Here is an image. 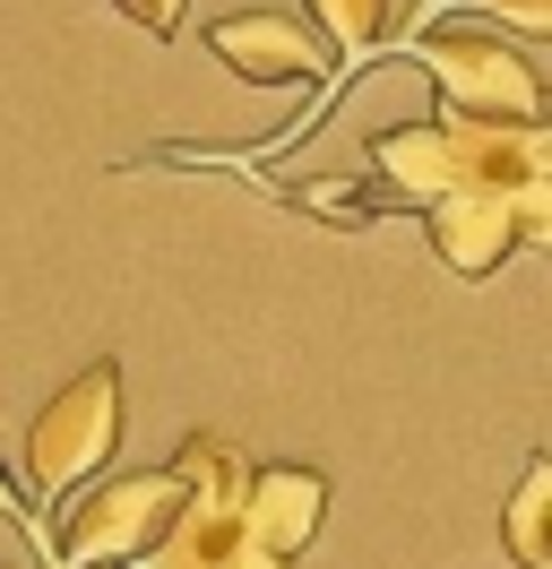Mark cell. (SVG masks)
<instances>
[{"label":"cell","instance_id":"cell-1","mask_svg":"<svg viewBox=\"0 0 552 569\" xmlns=\"http://www.w3.org/2000/svg\"><path fill=\"white\" fill-rule=\"evenodd\" d=\"M363 173L397 199V216H423L457 190H518L552 173L544 130H483V121H388L363 139Z\"/></svg>","mask_w":552,"mask_h":569},{"label":"cell","instance_id":"cell-2","mask_svg":"<svg viewBox=\"0 0 552 569\" xmlns=\"http://www.w3.org/2000/svg\"><path fill=\"white\" fill-rule=\"evenodd\" d=\"M406 61L441 87L448 121H483V130H544V70L518 43L483 36L475 18L457 27H423L406 43Z\"/></svg>","mask_w":552,"mask_h":569},{"label":"cell","instance_id":"cell-3","mask_svg":"<svg viewBox=\"0 0 552 569\" xmlns=\"http://www.w3.org/2000/svg\"><path fill=\"white\" fill-rule=\"evenodd\" d=\"M181 518V483L165 466H138V475H103L96 492H69L61 518H43V552L52 569H96V561H147L165 527Z\"/></svg>","mask_w":552,"mask_h":569},{"label":"cell","instance_id":"cell-4","mask_svg":"<svg viewBox=\"0 0 552 569\" xmlns=\"http://www.w3.org/2000/svg\"><path fill=\"white\" fill-rule=\"evenodd\" d=\"M112 449H121V362L103 355L27 423V492L34 500L87 492V475H96Z\"/></svg>","mask_w":552,"mask_h":569},{"label":"cell","instance_id":"cell-5","mask_svg":"<svg viewBox=\"0 0 552 569\" xmlns=\"http://www.w3.org/2000/svg\"><path fill=\"white\" fill-rule=\"evenodd\" d=\"M207 52L241 78V87H319L337 70V52L310 36L303 18H276V9H234L207 27Z\"/></svg>","mask_w":552,"mask_h":569},{"label":"cell","instance_id":"cell-6","mask_svg":"<svg viewBox=\"0 0 552 569\" xmlns=\"http://www.w3.org/2000/svg\"><path fill=\"white\" fill-rule=\"evenodd\" d=\"M423 242L448 277H501L518 250H526V224H518V190H457L441 208H423Z\"/></svg>","mask_w":552,"mask_h":569},{"label":"cell","instance_id":"cell-7","mask_svg":"<svg viewBox=\"0 0 552 569\" xmlns=\"http://www.w3.org/2000/svg\"><path fill=\"white\" fill-rule=\"evenodd\" d=\"M319 527H328V475L319 466H250V483H241V543L250 552L303 561Z\"/></svg>","mask_w":552,"mask_h":569},{"label":"cell","instance_id":"cell-8","mask_svg":"<svg viewBox=\"0 0 552 569\" xmlns=\"http://www.w3.org/2000/svg\"><path fill=\"white\" fill-rule=\"evenodd\" d=\"M172 483H181V500L190 509H241V483H250V466H241V449L225 440V431H181V449H172L165 466Z\"/></svg>","mask_w":552,"mask_h":569},{"label":"cell","instance_id":"cell-9","mask_svg":"<svg viewBox=\"0 0 552 569\" xmlns=\"http://www.w3.org/2000/svg\"><path fill=\"white\" fill-rule=\"evenodd\" d=\"M250 543H241V509H190L165 527V543L147 552V569H234Z\"/></svg>","mask_w":552,"mask_h":569},{"label":"cell","instance_id":"cell-10","mask_svg":"<svg viewBox=\"0 0 552 569\" xmlns=\"http://www.w3.org/2000/svg\"><path fill=\"white\" fill-rule=\"evenodd\" d=\"M276 199L328 216V224H388V216H397V199H388L372 173H285V181H276Z\"/></svg>","mask_w":552,"mask_h":569},{"label":"cell","instance_id":"cell-11","mask_svg":"<svg viewBox=\"0 0 552 569\" xmlns=\"http://www.w3.org/2000/svg\"><path fill=\"white\" fill-rule=\"evenodd\" d=\"M501 543H510L518 569H552V458H544V449H535L526 475H518L510 518H501Z\"/></svg>","mask_w":552,"mask_h":569},{"label":"cell","instance_id":"cell-12","mask_svg":"<svg viewBox=\"0 0 552 569\" xmlns=\"http://www.w3.org/2000/svg\"><path fill=\"white\" fill-rule=\"evenodd\" d=\"M303 9H310L303 27L337 52V70L345 61H372L379 43H388V0H303Z\"/></svg>","mask_w":552,"mask_h":569},{"label":"cell","instance_id":"cell-13","mask_svg":"<svg viewBox=\"0 0 552 569\" xmlns=\"http://www.w3.org/2000/svg\"><path fill=\"white\" fill-rule=\"evenodd\" d=\"M466 18H501L510 36H552V0H466Z\"/></svg>","mask_w":552,"mask_h":569},{"label":"cell","instance_id":"cell-14","mask_svg":"<svg viewBox=\"0 0 552 569\" xmlns=\"http://www.w3.org/2000/svg\"><path fill=\"white\" fill-rule=\"evenodd\" d=\"M112 9H121V18H130L138 36H156V43H172V36H181V9H190V0H112Z\"/></svg>","mask_w":552,"mask_h":569},{"label":"cell","instance_id":"cell-15","mask_svg":"<svg viewBox=\"0 0 552 569\" xmlns=\"http://www.w3.org/2000/svg\"><path fill=\"white\" fill-rule=\"evenodd\" d=\"M0 518L34 535V509H27V492H18V475H9V466H0Z\"/></svg>","mask_w":552,"mask_h":569},{"label":"cell","instance_id":"cell-16","mask_svg":"<svg viewBox=\"0 0 552 569\" xmlns=\"http://www.w3.org/2000/svg\"><path fill=\"white\" fill-rule=\"evenodd\" d=\"M234 569H294V561H276V552H241Z\"/></svg>","mask_w":552,"mask_h":569}]
</instances>
